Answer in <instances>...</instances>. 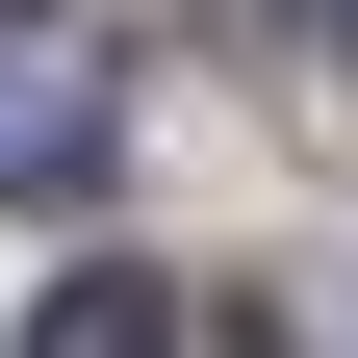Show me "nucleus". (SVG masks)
Wrapping results in <instances>:
<instances>
[{
    "label": "nucleus",
    "instance_id": "f03ea898",
    "mask_svg": "<svg viewBox=\"0 0 358 358\" xmlns=\"http://www.w3.org/2000/svg\"><path fill=\"white\" fill-rule=\"evenodd\" d=\"M26 358H179V282H128V256H103V282L26 307Z\"/></svg>",
    "mask_w": 358,
    "mask_h": 358
},
{
    "label": "nucleus",
    "instance_id": "f257e3e1",
    "mask_svg": "<svg viewBox=\"0 0 358 358\" xmlns=\"http://www.w3.org/2000/svg\"><path fill=\"white\" fill-rule=\"evenodd\" d=\"M128 154V52L103 26H0V205H77Z\"/></svg>",
    "mask_w": 358,
    "mask_h": 358
}]
</instances>
